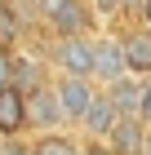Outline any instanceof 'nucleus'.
I'll list each match as a JSON object with an SVG mask.
<instances>
[{"label":"nucleus","mask_w":151,"mask_h":155,"mask_svg":"<svg viewBox=\"0 0 151 155\" xmlns=\"http://www.w3.org/2000/svg\"><path fill=\"white\" fill-rule=\"evenodd\" d=\"M49 75H93V36H45Z\"/></svg>","instance_id":"obj_1"},{"label":"nucleus","mask_w":151,"mask_h":155,"mask_svg":"<svg viewBox=\"0 0 151 155\" xmlns=\"http://www.w3.org/2000/svg\"><path fill=\"white\" fill-rule=\"evenodd\" d=\"M49 129H71L67 115H62V102H58L53 80L27 89V133H49Z\"/></svg>","instance_id":"obj_2"},{"label":"nucleus","mask_w":151,"mask_h":155,"mask_svg":"<svg viewBox=\"0 0 151 155\" xmlns=\"http://www.w3.org/2000/svg\"><path fill=\"white\" fill-rule=\"evenodd\" d=\"M98 13H93L89 0H67L58 13H49L45 22H40V31L45 36H93L98 31Z\"/></svg>","instance_id":"obj_3"},{"label":"nucleus","mask_w":151,"mask_h":155,"mask_svg":"<svg viewBox=\"0 0 151 155\" xmlns=\"http://www.w3.org/2000/svg\"><path fill=\"white\" fill-rule=\"evenodd\" d=\"M49 80H53V89H58V102H62L67 124L76 129V124H80V115L89 111V102L98 97V89H102V84L93 80V75H49Z\"/></svg>","instance_id":"obj_4"},{"label":"nucleus","mask_w":151,"mask_h":155,"mask_svg":"<svg viewBox=\"0 0 151 155\" xmlns=\"http://www.w3.org/2000/svg\"><path fill=\"white\" fill-rule=\"evenodd\" d=\"M125 45H120V31H107L98 27L93 31V80L98 84H111L116 75H125Z\"/></svg>","instance_id":"obj_5"},{"label":"nucleus","mask_w":151,"mask_h":155,"mask_svg":"<svg viewBox=\"0 0 151 155\" xmlns=\"http://www.w3.org/2000/svg\"><path fill=\"white\" fill-rule=\"evenodd\" d=\"M40 31L27 9V0H0V45H27V36Z\"/></svg>","instance_id":"obj_6"},{"label":"nucleus","mask_w":151,"mask_h":155,"mask_svg":"<svg viewBox=\"0 0 151 155\" xmlns=\"http://www.w3.org/2000/svg\"><path fill=\"white\" fill-rule=\"evenodd\" d=\"M116 120H120L116 102H111V97H107L102 89H98V97H93V102H89V111L80 115V124H76V133H80L84 142H102L107 133H111V124H116Z\"/></svg>","instance_id":"obj_7"},{"label":"nucleus","mask_w":151,"mask_h":155,"mask_svg":"<svg viewBox=\"0 0 151 155\" xmlns=\"http://www.w3.org/2000/svg\"><path fill=\"white\" fill-rule=\"evenodd\" d=\"M120 45H125V67L133 75H151V27L147 22H129L120 31Z\"/></svg>","instance_id":"obj_8"},{"label":"nucleus","mask_w":151,"mask_h":155,"mask_svg":"<svg viewBox=\"0 0 151 155\" xmlns=\"http://www.w3.org/2000/svg\"><path fill=\"white\" fill-rule=\"evenodd\" d=\"M142 133H147V120L142 115H120L111 124V133L102 137V146L111 155H142Z\"/></svg>","instance_id":"obj_9"},{"label":"nucleus","mask_w":151,"mask_h":155,"mask_svg":"<svg viewBox=\"0 0 151 155\" xmlns=\"http://www.w3.org/2000/svg\"><path fill=\"white\" fill-rule=\"evenodd\" d=\"M31 155H84V137L76 129H49V133H27Z\"/></svg>","instance_id":"obj_10"},{"label":"nucleus","mask_w":151,"mask_h":155,"mask_svg":"<svg viewBox=\"0 0 151 155\" xmlns=\"http://www.w3.org/2000/svg\"><path fill=\"white\" fill-rule=\"evenodd\" d=\"M0 133L5 137L27 133V93L18 84H0Z\"/></svg>","instance_id":"obj_11"},{"label":"nucleus","mask_w":151,"mask_h":155,"mask_svg":"<svg viewBox=\"0 0 151 155\" xmlns=\"http://www.w3.org/2000/svg\"><path fill=\"white\" fill-rule=\"evenodd\" d=\"M102 93L116 102L120 115H138V102H142V75L125 71V75H116L111 84H102Z\"/></svg>","instance_id":"obj_12"},{"label":"nucleus","mask_w":151,"mask_h":155,"mask_svg":"<svg viewBox=\"0 0 151 155\" xmlns=\"http://www.w3.org/2000/svg\"><path fill=\"white\" fill-rule=\"evenodd\" d=\"M93 5V13H98V22H116V18H129V9H125V0H89Z\"/></svg>","instance_id":"obj_13"},{"label":"nucleus","mask_w":151,"mask_h":155,"mask_svg":"<svg viewBox=\"0 0 151 155\" xmlns=\"http://www.w3.org/2000/svg\"><path fill=\"white\" fill-rule=\"evenodd\" d=\"M62 5H67V0H27V9H31V18H36V27L45 22L49 13H58Z\"/></svg>","instance_id":"obj_14"},{"label":"nucleus","mask_w":151,"mask_h":155,"mask_svg":"<svg viewBox=\"0 0 151 155\" xmlns=\"http://www.w3.org/2000/svg\"><path fill=\"white\" fill-rule=\"evenodd\" d=\"M0 155H31V142H27V133H18V137H5Z\"/></svg>","instance_id":"obj_15"},{"label":"nucleus","mask_w":151,"mask_h":155,"mask_svg":"<svg viewBox=\"0 0 151 155\" xmlns=\"http://www.w3.org/2000/svg\"><path fill=\"white\" fill-rule=\"evenodd\" d=\"M13 49L18 45H0V84H9V75H13Z\"/></svg>","instance_id":"obj_16"},{"label":"nucleus","mask_w":151,"mask_h":155,"mask_svg":"<svg viewBox=\"0 0 151 155\" xmlns=\"http://www.w3.org/2000/svg\"><path fill=\"white\" fill-rule=\"evenodd\" d=\"M138 115L151 124V75H142V102H138Z\"/></svg>","instance_id":"obj_17"},{"label":"nucleus","mask_w":151,"mask_h":155,"mask_svg":"<svg viewBox=\"0 0 151 155\" xmlns=\"http://www.w3.org/2000/svg\"><path fill=\"white\" fill-rule=\"evenodd\" d=\"M133 22H147V27H151V0H138V13H133Z\"/></svg>","instance_id":"obj_18"},{"label":"nucleus","mask_w":151,"mask_h":155,"mask_svg":"<svg viewBox=\"0 0 151 155\" xmlns=\"http://www.w3.org/2000/svg\"><path fill=\"white\" fill-rule=\"evenodd\" d=\"M142 155H151V124H147V133H142Z\"/></svg>","instance_id":"obj_19"},{"label":"nucleus","mask_w":151,"mask_h":155,"mask_svg":"<svg viewBox=\"0 0 151 155\" xmlns=\"http://www.w3.org/2000/svg\"><path fill=\"white\" fill-rule=\"evenodd\" d=\"M0 146H5V133H0Z\"/></svg>","instance_id":"obj_20"}]
</instances>
